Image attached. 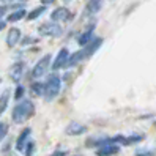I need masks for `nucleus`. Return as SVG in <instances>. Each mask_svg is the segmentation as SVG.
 <instances>
[{
  "label": "nucleus",
  "instance_id": "obj_1",
  "mask_svg": "<svg viewBox=\"0 0 156 156\" xmlns=\"http://www.w3.org/2000/svg\"><path fill=\"white\" fill-rule=\"evenodd\" d=\"M35 103L32 99H22L19 103H16L13 111H11V122L16 123V125H22L25 122H29L30 118L35 115Z\"/></svg>",
  "mask_w": 156,
  "mask_h": 156
},
{
  "label": "nucleus",
  "instance_id": "obj_2",
  "mask_svg": "<svg viewBox=\"0 0 156 156\" xmlns=\"http://www.w3.org/2000/svg\"><path fill=\"white\" fill-rule=\"evenodd\" d=\"M62 84H63V77L58 74V73H51V74L46 77L44 80V101H54L62 91Z\"/></svg>",
  "mask_w": 156,
  "mask_h": 156
},
{
  "label": "nucleus",
  "instance_id": "obj_3",
  "mask_svg": "<svg viewBox=\"0 0 156 156\" xmlns=\"http://www.w3.org/2000/svg\"><path fill=\"white\" fill-rule=\"evenodd\" d=\"M52 60H54V57L51 55V54H44V55L33 65L29 79L30 80H43V77H46V74L51 71Z\"/></svg>",
  "mask_w": 156,
  "mask_h": 156
},
{
  "label": "nucleus",
  "instance_id": "obj_4",
  "mask_svg": "<svg viewBox=\"0 0 156 156\" xmlns=\"http://www.w3.org/2000/svg\"><path fill=\"white\" fill-rule=\"evenodd\" d=\"M63 27L57 22H43L41 25H38V35L43 38H60L63 35Z\"/></svg>",
  "mask_w": 156,
  "mask_h": 156
},
{
  "label": "nucleus",
  "instance_id": "obj_5",
  "mask_svg": "<svg viewBox=\"0 0 156 156\" xmlns=\"http://www.w3.org/2000/svg\"><path fill=\"white\" fill-rule=\"evenodd\" d=\"M71 55V52L68 51V48H62L57 54H55V57H54L52 60V66H51V71L52 73H58L60 69H63L66 66V62Z\"/></svg>",
  "mask_w": 156,
  "mask_h": 156
},
{
  "label": "nucleus",
  "instance_id": "obj_6",
  "mask_svg": "<svg viewBox=\"0 0 156 156\" xmlns=\"http://www.w3.org/2000/svg\"><path fill=\"white\" fill-rule=\"evenodd\" d=\"M32 128H24V129L17 134L16 140H14V150L19 151V153H24L27 144L32 140Z\"/></svg>",
  "mask_w": 156,
  "mask_h": 156
},
{
  "label": "nucleus",
  "instance_id": "obj_7",
  "mask_svg": "<svg viewBox=\"0 0 156 156\" xmlns=\"http://www.w3.org/2000/svg\"><path fill=\"white\" fill-rule=\"evenodd\" d=\"M22 38H24V36H22V32H21L19 27H11V29H8L6 36H5L6 48H10V49L16 48L17 44H21Z\"/></svg>",
  "mask_w": 156,
  "mask_h": 156
},
{
  "label": "nucleus",
  "instance_id": "obj_8",
  "mask_svg": "<svg viewBox=\"0 0 156 156\" xmlns=\"http://www.w3.org/2000/svg\"><path fill=\"white\" fill-rule=\"evenodd\" d=\"M103 5H104V0H87L84 11H82V19L93 17L95 14H98L101 11V8H103Z\"/></svg>",
  "mask_w": 156,
  "mask_h": 156
},
{
  "label": "nucleus",
  "instance_id": "obj_9",
  "mask_svg": "<svg viewBox=\"0 0 156 156\" xmlns=\"http://www.w3.org/2000/svg\"><path fill=\"white\" fill-rule=\"evenodd\" d=\"M25 69H27L25 62H22V60L14 62V63H13V66L10 68V79L14 82L16 85L19 84V80L25 76Z\"/></svg>",
  "mask_w": 156,
  "mask_h": 156
},
{
  "label": "nucleus",
  "instance_id": "obj_10",
  "mask_svg": "<svg viewBox=\"0 0 156 156\" xmlns=\"http://www.w3.org/2000/svg\"><path fill=\"white\" fill-rule=\"evenodd\" d=\"M69 19H71V11L66 6H55L51 13V21L52 22L62 24V22H66Z\"/></svg>",
  "mask_w": 156,
  "mask_h": 156
},
{
  "label": "nucleus",
  "instance_id": "obj_11",
  "mask_svg": "<svg viewBox=\"0 0 156 156\" xmlns=\"http://www.w3.org/2000/svg\"><path fill=\"white\" fill-rule=\"evenodd\" d=\"M95 40V24H91V25H88L85 30H82L79 35H77V44L80 46V49L82 48H85L87 44H90L91 41Z\"/></svg>",
  "mask_w": 156,
  "mask_h": 156
},
{
  "label": "nucleus",
  "instance_id": "obj_12",
  "mask_svg": "<svg viewBox=\"0 0 156 156\" xmlns=\"http://www.w3.org/2000/svg\"><path fill=\"white\" fill-rule=\"evenodd\" d=\"M87 131H88V128H87L84 123H80V122H71V123L66 125L65 134L73 136V137H77V136H84V134H87Z\"/></svg>",
  "mask_w": 156,
  "mask_h": 156
},
{
  "label": "nucleus",
  "instance_id": "obj_13",
  "mask_svg": "<svg viewBox=\"0 0 156 156\" xmlns=\"http://www.w3.org/2000/svg\"><path fill=\"white\" fill-rule=\"evenodd\" d=\"M84 60H87V57H85V54H84V49H79V51H76V52H71V55H69V58H68V62H66V69H73V68H76V66H79Z\"/></svg>",
  "mask_w": 156,
  "mask_h": 156
},
{
  "label": "nucleus",
  "instance_id": "obj_14",
  "mask_svg": "<svg viewBox=\"0 0 156 156\" xmlns=\"http://www.w3.org/2000/svg\"><path fill=\"white\" fill-rule=\"evenodd\" d=\"M109 144H114L112 142V137L109 136H98V137H90V139L85 142L87 147H90V148H101V147L104 145H109Z\"/></svg>",
  "mask_w": 156,
  "mask_h": 156
},
{
  "label": "nucleus",
  "instance_id": "obj_15",
  "mask_svg": "<svg viewBox=\"0 0 156 156\" xmlns=\"http://www.w3.org/2000/svg\"><path fill=\"white\" fill-rule=\"evenodd\" d=\"M103 43H104V40L101 38V36H95V40L91 41L90 44H87L85 48H82V49H84L85 57H87V58H90L91 55H95V54L99 51V48L103 46Z\"/></svg>",
  "mask_w": 156,
  "mask_h": 156
},
{
  "label": "nucleus",
  "instance_id": "obj_16",
  "mask_svg": "<svg viewBox=\"0 0 156 156\" xmlns=\"http://www.w3.org/2000/svg\"><path fill=\"white\" fill-rule=\"evenodd\" d=\"M122 150V147L120 145H117V144H109V145H104V147H101V148H98L95 151L96 156H115L118 154Z\"/></svg>",
  "mask_w": 156,
  "mask_h": 156
},
{
  "label": "nucleus",
  "instance_id": "obj_17",
  "mask_svg": "<svg viewBox=\"0 0 156 156\" xmlns=\"http://www.w3.org/2000/svg\"><path fill=\"white\" fill-rule=\"evenodd\" d=\"M27 14H29V11L25 10V8H21V10H13L6 14V22L8 24H16V22H19L22 19H27Z\"/></svg>",
  "mask_w": 156,
  "mask_h": 156
},
{
  "label": "nucleus",
  "instance_id": "obj_18",
  "mask_svg": "<svg viewBox=\"0 0 156 156\" xmlns=\"http://www.w3.org/2000/svg\"><path fill=\"white\" fill-rule=\"evenodd\" d=\"M13 98V90L11 88H5L2 93H0V117L5 114V111L10 106V99Z\"/></svg>",
  "mask_w": 156,
  "mask_h": 156
},
{
  "label": "nucleus",
  "instance_id": "obj_19",
  "mask_svg": "<svg viewBox=\"0 0 156 156\" xmlns=\"http://www.w3.org/2000/svg\"><path fill=\"white\" fill-rule=\"evenodd\" d=\"M30 95L35 98H40L44 95V80H32L30 82Z\"/></svg>",
  "mask_w": 156,
  "mask_h": 156
},
{
  "label": "nucleus",
  "instance_id": "obj_20",
  "mask_svg": "<svg viewBox=\"0 0 156 156\" xmlns=\"http://www.w3.org/2000/svg\"><path fill=\"white\" fill-rule=\"evenodd\" d=\"M46 10H48V6H44V5L35 6L33 10H30L29 14H27V21H36V19H40V17L46 13Z\"/></svg>",
  "mask_w": 156,
  "mask_h": 156
},
{
  "label": "nucleus",
  "instance_id": "obj_21",
  "mask_svg": "<svg viewBox=\"0 0 156 156\" xmlns=\"http://www.w3.org/2000/svg\"><path fill=\"white\" fill-rule=\"evenodd\" d=\"M144 139H145L144 134H139V133L129 134V136L125 137V147H128V145H137V144H140Z\"/></svg>",
  "mask_w": 156,
  "mask_h": 156
},
{
  "label": "nucleus",
  "instance_id": "obj_22",
  "mask_svg": "<svg viewBox=\"0 0 156 156\" xmlns=\"http://www.w3.org/2000/svg\"><path fill=\"white\" fill-rule=\"evenodd\" d=\"M24 96H25V87H24L22 84H17V85L14 87V90H13V98H14V101H16V103H19V101L25 99Z\"/></svg>",
  "mask_w": 156,
  "mask_h": 156
},
{
  "label": "nucleus",
  "instance_id": "obj_23",
  "mask_svg": "<svg viewBox=\"0 0 156 156\" xmlns=\"http://www.w3.org/2000/svg\"><path fill=\"white\" fill-rule=\"evenodd\" d=\"M134 156H156V150L150 147H144V148H137L134 151Z\"/></svg>",
  "mask_w": 156,
  "mask_h": 156
},
{
  "label": "nucleus",
  "instance_id": "obj_24",
  "mask_svg": "<svg viewBox=\"0 0 156 156\" xmlns=\"http://www.w3.org/2000/svg\"><path fill=\"white\" fill-rule=\"evenodd\" d=\"M8 133H10V125H8L6 122L0 120V144L5 140V137L8 136Z\"/></svg>",
  "mask_w": 156,
  "mask_h": 156
},
{
  "label": "nucleus",
  "instance_id": "obj_25",
  "mask_svg": "<svg viewBox=\"0 0 156 156\" xmlns=\"http://www.w3.org/2000/svg\"><path fill=\"white\" fill-rule=\"evenodd\" d=\"M35 150H36V144H35V140L32 139L29 144H27V147H25L24 156H33V154H35Z\"/></svg>",
  "mask_w": 156,
  "mask_h": 156
},
{
  "label": "nucleus",
  "instance_id": "obj_26",
  "mask_svg": "<svg viewBox=\"0 0 156 156\" xmlns=\"http://www.w3.org/2000/svg\"><path fill=\"white\" fill-rule=\"evenodd\" d=\"M40 40L35 38V36H24L22 41H21V46H32V44H36Z\"/></svg>",
  "mask_w": 156,
  "mask_h": 156
},
{
  "label": "nucleus",
  "instance_id": "obj_27",
  "mask_svg": "<svg viewBox=\"0 0 156 156\" xmlns=\"http://www.w3.org/2000/svg\"><path fill=\"white\" fill-rule=\"evenodd\" d=\"M68 154H69L68 150H65V148H57V150H54L49 156H68Z\"/></svg>",
  "mask_w": 156,
  "mask_h": 156
},
{
  "label": "nucleus",
  "instance_id": "obj_28",
  "mask_svg": "<svg viewBox=\"0 0 156 156\" xmlns=\"http://www.w3.org/2000/svg\"><path fill=\"white\" fill-rule=\"evenodd\" d=\"M8 10H10L8 5H0V19H3L5 14H8Z\"/></svg>",
  "mask_w": 156,
  "mask_h": 156
},
{
  "label": "nucleus",
  "instance_id": "obj_29",
  "mask_svg": "<svg viewBox=\"0 0 156 156\" xmlns=\"http://www.w3.org/2000/svg\"><path fill=\"white\" fill-rule=\"evenodd\" d=\"M6 25H8L6 19H0V32H2V30H5V29H6Z\"/></svg>",
  "mask_w": 156,
  "mask_h": 156
},
{
  "label": "nucleus",
  "instance_id": "obj_30",
  "mask_svg": "<svg viewBox=\"0 0 156 156\" xmlns=\"http://www.w3.org/2000/svg\"><path fill=\"white\" fill-rule=\"evenodd\" d=\"M27 0H6V5H11V3H25Z\"/></svg>",
  "mask_w": 156,
  "mask_h": 156
},
{
  "label": "nucleus",
  "instance_id": "obj_31",
  "mask_svg": "<svg viewBox=\"0 0 156 156\" xmlns=\"http://www.w3.org/2000/svg\"><path fill=\"white\" fill-rule=\"evenodd\" d=\"M55 0H41V5H44V6H49V5H52Z\"/></svg>",
  "mask_w": 156,
  "mask_h": 156
},
{
  "label": "nucleus",
  "instance_id": "obj_32",
  "mask_svg": "<svg viewBox=\"0 0 156 156\" xmlns=\"http://www.w3.org/2000/svg\"><path fill=\"white\" fill-rule=\"evenodd\" d=\"M0 5H6V0H0Z\"/></svg>",
  "mask_w": 156,
  "mask_h": 156
},
{
  "label": "nucleus",
  "instance_id": "obj_33",
  "mask_svg": "<svg viewBox=\"0 0 156 156\" xmlns=\"http://www.w3.org/2000/svg\"><path fill=\"white\" fill-rule=\"evenodd\" d=\"M69 2H73V0H63V3H69Z\"/></svg>",
  "mask_w": 156,
  "mask_h": 156
},
{
  "label": "nucleus",
  "instance_id": "obj_34",
  "mask_svg": "<svg viewBox=\"0 0 156 156\" xmlns=\"http://www.w3.org/2000/svg\"><path fill=\"white\" fill-rule=\"evenodd\" d=\"M153 125H154V128H156V120H154V122H153Z\"/></svg>",
  "mask_w": 156,
  "mask_h": 156
}]
</instances>
